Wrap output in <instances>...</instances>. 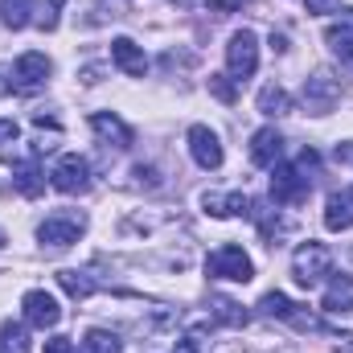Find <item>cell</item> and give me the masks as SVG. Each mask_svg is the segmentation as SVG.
Returning a JSON list of instances; mask_svg holds the SVG:
<instances>
[{
  "mask_svg": "<svg viewBox=\"0 0 353 353\" xmlns=\"http://www.w3.org/2000/svg\"><path fill=\"white\" fill-rule=\"evenodd\" d=\"M316 173V152L312 148H300L296 165H275V176H271V197L279 205H300L312 189V176Z\"/></svg>",
  "mask_w": 353,
  "mask_h": 353,
  "instance_id": "6da1fadb",
  "label": "cell"
},
{
  "mask_svg": "<svg viewBox=\"0 0 353 353\" xmlns=\"http://www.w3.org/2000/svg\"><path fill=\"white\" fill-rule=\"evenodd\" d=\"M205 275H210V279H230V283H251V279H255V263L247 259L243 247L226 243V247H218V251L205 259Z\"/></svg>",
  "mask_w": 353,
  "mask_h": 353,
  "instance_id": "7a4b0ae2",
  "label": "cell"
},
{
  "mask_svg": "<svg viewBox=\"0 0 353 353\" xmlns=\"http://www.w3.org/2000/svg\"><path fill=\"white\" fill-rule=\"evenodd\" d=\"M333 271V251L325 243H304L296 255H292V275L300 288H316L325 275Z\"/></svg>",
  "mask_w": 353,
  "mask_h": 353,
  "instance_id": "3957f363",
  "label": "cell"
},
{
  "mask_svg": "<svg viewBox=\"0 0 353 353\" xmlns=\"http://www.w3.org/2000/svg\"><path fill=\"white\" fill-rule=\"evenodd\" d=\"M226 66H230V79L234 83H247L255 70H259V37L251 29H239L226 46Z\"/></svg>",
  "mask_w": 353,
  "mask_h": 353,
  "instance_id": "277c9868",
  "label": "cell"
},
{
  "mask_svg": "<svg viewBox=\"0 0 353 353\" xmlns=\"http://www.w3.org/2000/svg\"><path fill=\"white\" fill-rule=\"evenodd\" d=\"M83 226H87V218H83V214H70V210H62V214H50V218L41 222L37 239H41L46 247H70V243H79Z\"/></svg>",
  "mask_w": 353,
  "mask_h": 353,
  "instance_id": "5b68a950",
  "label": "cell"
},
{
  "mask_svg": "<svg viewBox=\"0 0 353 353\" xmlns=\"http://www.w3.org/2000/svg\"><path fill=\"white\" fill-rule=\"evenodd\" d=\"M304 103H308V111H316V115L333 111V107L341 103V79H333L329 70H316L312 79H304Z\"/></svg>",
  "mask_w": 353,
  "mask_h": 353,
  "instance_id": "8992f818",
  "label": "cell"
},
{
  "mask_svg": "<svg viewBox=\"0 0 353 353\" xmlns=\"http://www.w3.org/2000/svg\"><path fill=\"white\" fill-rule=\"evenodd\" d=\"M46 79H50V58H46V54H21V58H17V66H12V90H17V94L41 90Z\"/></svg>",
  "mask_w": 353,
  "mask_h": 353,
  "instance_id": "52a82bcc",
  "label": "cell"
},
{
  "mask_svg": "<svg viewBox=\"0 0 353 353\" xmlns=\"http://www.w3.org/2000/svg\"><path fill=\"white\" fill-rule=\"evenodd\" d=\"M54 189L58 193H87L90 189V165L83 157H74V152H66L58 165H54Z\"/></svg>",
  "mask_w": 353,
  "mask_h": 353,
  "instance_id": "ba28073f",
  "label": "cell"
},
{
  "mask_svg": "<svg viewBox=\"0 0 353 353\" xmlns=\"http://www.w3.org/2000/svg\"><path fill=\"white\" fill-rule=\"evenodd\" d=\"M21 308H25V321H29L33 329H54V325L62 321V308H58V300H54L50 292H41V288L25 292V296H21Z\"/></svg>",
  "mask_w": 353,
  "mask_h": 353,
  "instance_id": "9c48e42d",
  "label": "cell"
},
{
  "mask_svg": "<svg viewBox=\"0 0 353 353\" xmlns=\"http://www.w3.org/2000/svg\"><path fill=\"white\" fill-rule=\"evenodd\" d=\"M189 152H193V161L201 169H222V161H226V152L218 144V132H210L205 123H193L189 128Z\"/></svg>",
  "mask_w": 353,
  "mask_h": 353,
  "instance_id": "30bf717a",
  "label": "cell"
},
{
  "mask_svg": "<svg viewBox=\"0 0 353 353\" xmlns=\"http://www.w3.org/2000/svg\"><path fill=\"white\" fill-rule=\"evenodd\" d=\"M279 157H283V136H279L275 128H259V132L251 136V161H255L259 169H275Z\"/></svg>",
  "mask_w": 353,
  "mask_h": 353,
  "instance_id": "8fae6325",
  "label": "cell"
},
{
  "mask_svg": "<svg viewBox=\"0 0 353 353\" xmlns=\"http://www.w3.org/2000/svg\"><path fill=\"white\" fill-rule=\"evenodd\" d=\"M111 62H115L123 74H132V79H140V74L148 70V58H144V50H140L132 37H115V41H111Z\"/></svg>",
  "mask_w": 353,
  "mask_h": 353,
  "instance_id": "7c38bea8",
  "label": "cell"
},
{
  "mask_svg": "<svg viewBox=\"0 0 353 353\" xmlns=\"http://www.w3.org/2000/svg\"><path fill=\"white\" fill-rule=\"evenodd\" d=\"M259 308H263L267 316H279V321H288V325L312 329V316H304V312H300V304H292L283 292H267L263 300H259Z\"/></svg>",
  "mask_w": 353,
  "mask_h": 353,
  "instance_id": "4fadbf2b",
  "label": "cell"
},
{
  "mask_svg": "<svg viewBox=\"0 0 353 353\" xmlns=\"http://www.w3.org/2000/svg\"><path fill=\"white\" fill-rule=\"evenodd\" d=\"M325 226L329 230H353V189H341L325 201Z\"/></svg>",
  "mask_w": 353,
  "mask_h": 353,
  "instance_id": "5bb4252c",
  "label": "cell"
},
{
  "mask_svg": "<svg viewBox=\"0 0 353 353\" xmlns=\"http://www.w3.org/2000/svg\"><path fill=\"white\" fill-rule=\"evenodd\" d=\"M201 205H205V214H214V218H234V214L247 218V214H251V197H247V193H226V197L205 193Z\"/></svg>",
  "mask_w": 353,
  "mask_h": 353,
  "instance_id": "9a60e30c",
  "label": "cell"
},
{
  "mask_svg": "<svg viewBox=\"0 0 353 353\" xmlns=\"http://www.w3.org/2000/svg\"><path fill=\"white\" fill-rule=\"evenodd\" d=\"M325 41L333 46V54H337V58H345V62H350V58H353V8H345V12L325 29Z\"/></svg>",
  "mask_w": 353,
  "mask_h": 353,
  "instance_id": "2e32d148",
  "label": "cell"
},
{
  "mask_svg": "<svg viewBox=\"0 0 353 353\" xmlns=\"http://www.w3.org/2000/svg\"><path fill=\"white\" fill-rule=\"evenodd\" d=\"M12 185H17V193H21V197H41V193H46V176H41L37 157H33V161L12 165Z\"/></svg>",
  "mask_w": 353,
  "mask_h": 353,
  "instance_id": "e0dca14e",
  "label": "cell"
},
{
  "mask_svg": "<svg viewBox=\"0 0 353 353\" xmlns=\"http://www.w3.org/2000/svg\"><path fill=\"white\" fill-rule=\"evenodd\" d=\"M90 128H94L107 144L115 140V148H128V144H132V128H128L123 119H115L111 111H94V115H90Z\"/></svg>",
  "mask_w": 353,
  "mask_h": 353,
  "instance_id": "ac0fdd59",
  "label": "cell"
},
{
  "mask_svg": "<svg viewBox=\"0 0 353 353\" xmlns=\"http://www.w3.org/2000/svg\"><path fill=\"white\" fill-rule=\"evenodd\" d=\"M321 308H325V312H350L353 308V275H333V279H329Z\"/></svg>",
  "mask_w": 353,
  "mask_h": 353,
  "instance_id": "d6986e66",
  "label": "cell"
},
{
  "mask_svg": "<svg viewBox=\"0 0 353 353\" xmlns=\"http://www.w3.org/2000/svg\"><path fill=\"white\" fill-rule=\"evenodd\" d=\"M259 111H263V115H271V119H275V115H288V111H292L288 90L275 87V83H267V87L259 90Z\"/></svg>",
  "mask_w": 353,
  "mask_h": 353,
  "instance_id": "ffe728a7",
  "label": "cell"
},
{
  "mask_svg": "<svg viewBox=\"0 0 353 353\" xmlns=\"http://www.w3.org/2000/svg\"><path fill=\"white\" fill-rule=\"evenodd\" d=\"M33 0H0V21L8 25V29H25L33 17Z\"/></svg>",
  "mask_w": 353,
  "mask_h": 353,
  "instance_id": "44dd1931",
  "label": "cell"
},
{
  "mask_svg": "<svg viewBox=\"0 0 353 353\" xmlns=\"http://www.w3.org/2000/svg\"><path fill=\"white\" fill-rule=\"evenodd\" d=\"M79 353H119V337L107 333V329H87V337H83Z\"/></svg>",
  "mask_w": 353,
  "mask_h": 353,
  "instance_id": "7402d4cb",
  "label": "cell"
},
{
  "mask_svg": "<svg viewBox=\"0 0 353 353\" xmlns=\"http://www.w3.org/2000/svg\"><path fill=\"white\" fill-rule=\"evenodd\" d=\"M62 4H66V0H37L33 21H37L41 33H54V29H58V21H62Z\"/></svg>",
  "mask_w": 353,
  "mask_h": 353,
  "instance_id": "603a6c76",
  "label": "cell"
},
{
  "mask_svg": "<svg viewBox=\"0 0 353 353\" xmlns=\"http://www.w3.org/2000/svg\"><path fill=\"white\" fill-rule=\"evenodd\" d=\"M0 353H29V333L12 321L0 325Z\"/></svg>",
  "mask_w": 353,
  "mask_h": 353,
  "instance_id": "cb8c5ba5",
  "label": "cell"
},
{
  "mask_svg": "<svg viewBox=\"0 0 353 353\" xmlns=\"http://www.w3.org/2000/svg\"><path fill=\"white\" fill-rule=\"evenodd\" d=\"M58 283H62L74 300H87L90 292H94V279H90L87 271H58Z\"/></svg>",
  "mask_w": 353,
  "mask_h": 353,
  "instance_id": "d4e9b609",
  "label": "cell"
},
{
  "mask_svg": "<svg viewBox=\"0 0 353 353\" xmlns=\"http://www.w3.org/2000/svg\"><path fill=\"white\" fill-rule=\"evenodd\" d=\"M210 308H214V316H218L222 325H247V312H243L234 300H222V296H218V300H210Z\"/></svg>",
  "mask_w": 353,
  "mask_h": 353,
  "instance_id": "484cf974",
  "label": "cell"
},
{
  "mask_svg": "<svg viewBox=\"0 0 353 353\" xmlns=\"http://www.w3.org/2000/svg\"><path fill=\"white\" fill-rule=\"evenodd\" d=\"M210 94H214V99H222V103H234V99H239L234 79H230V74H210Z\"/></svg>",
  "mask_w": 353,
  "mask_h": 353,
  "instance_id": "4316f807",
  "label": "cell"
},
{
  "mask_svg": "<svg viewBox=\"0 0 353 353\" xmlns=\"http://www.w3.org/2000/svg\"><path fill=\"white\" fill-rule=\"evenodd\" d=\"M304 8H308L312 17H321V12H333V8H341V0H304Z\"/></svg>",
  "mask_w": 353,
  "mask_h": 353,
  "instance_id": "83f0119b",
  "label": "cell"
},
{
  "mask_svg": "<svg viewBox=\"0 0 353 353\" xmlns=\"http://www.w3.org/2000/svg\"><path fill=\"white\" fill-rule=\"evenodd\" d=\"M46 353H74V341L70 337H50L46 341Z\"/></svg>",
  "mask_w": 353,
  "mask_h": 353,
  "instance_id": "f1b7e54d",
  "label": "cell"
},
{
  "mask_svg": "<svg viewBox=\"0 0 353 353\" xmlns=\"http://www.w3.org/2000/svg\"><path fill=\"white\" fill-rule=\"evenodd\" d=\"M17 136H21V128H17L12 119H0V144H12Z\"/></svg>",
  "mask_w": 353,
  "mask_h": 353,
  "instance_id": "f546056e",
  "label": "cell"
},
{
  "mask_svg": "<svg viewBox=\"0 0 353 353\" xmlns=\"http://www.w3.org/2000/svg\"><path fill=\"white\" fill-rule=\"evenodd\" d=\"M173 353H201V345H197V337H181Z\"/></svg>",
  "mask_w": 353,
  "mask_h": 353,
  "instance_id": "4dcf8cb0",
  "label": "cell"
},
{
  "mask_svg": "<svg viewBox=\"0 0 353 353\" xmlns=\"http://www.w3.org/2000/svg\"><path fill=\"white\" fill-rule=\"evenodd\" d=\"M271 50L283 54V50H288V37H283V33H271Z\"/></svg>",
  "mask_w": 353,
  "mask_h": 353,
  "instance_id": "1f68e13d",
  "label": "cell"
},
{
  "mask_svg": "<svg viewBox=\"0 0 353 353\" xmlns=\"http://www.w3.org/2000/svg\"><path fill=\"white\" fill-rule=\"evenodd\" d=\"M0 247H4V234H0Z\"/></svg>",
  "mask_w": 353,
  "mask_h": 353,
  "instance_id": "d6a6232c",
  "label": "cell"
},
{
  "mask_svg": "<svg viewBox=\"0 0 353 353\" xmlns=\"http://www.w3.org/2000/svg\"><path fill=\"white\" fill-rule=\"evenodd\" d=\"M176 4H189V0H176Z\"/></svg>",
  "mask_w": 353,
  "mask_h": 353,
  "instance_id": "836d02e7",
  "label": "cell"
}]
</instances>
